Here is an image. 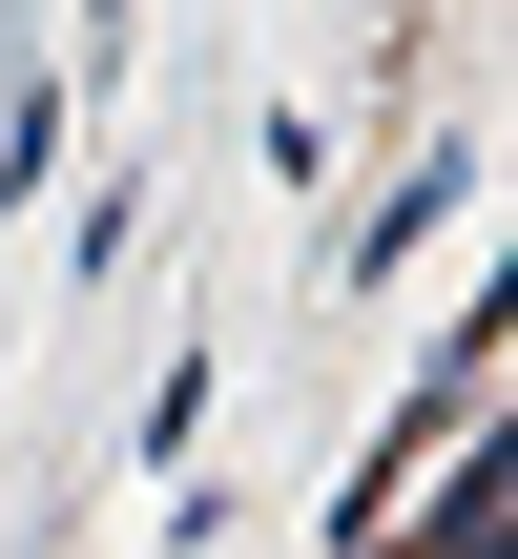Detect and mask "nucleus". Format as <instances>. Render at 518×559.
<instances>
[{
    "label": "nucleus",
    "mask_w": 518,
    "mask_h": 559,
    "mask_svg": "<svg viewBox=\"0 0 518 559\" xmlns=\"http://www.w3.org/2000/svg\"><path fill=\"white\" fill-rule=\"evenodd\" d=\"M415 559H498V456H457V498H436V539Z\"/></svg>",
    "instance_id": "nucleus-1"
}]
</instances>
